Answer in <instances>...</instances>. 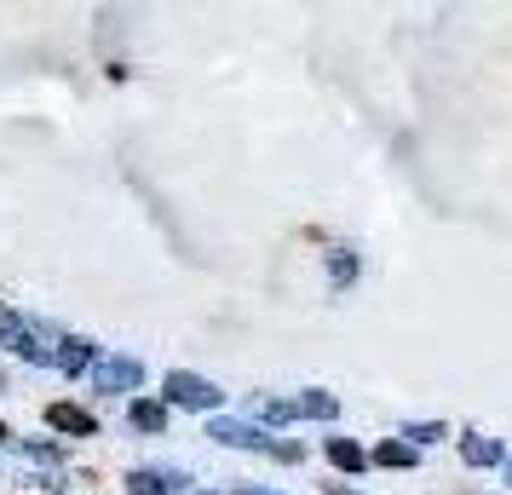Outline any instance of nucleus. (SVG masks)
<instances>
[{
    "label": "nucleus",
    "mask_w": 512,
    "mask_h": 495,
    "mask_svg": "<svg viewBox=\"0 0 512 495\" xmlns=\"http://www.w3.org/2000/svg\"><path fill=\"white\" fill-rule=\"evenodd\" d=\"M461 461H466V467H501V461H507V449L495 444V438H484V432H466V438H461Z\"/></svg>",
    "instance_id": "obj_6"
},
{
    "label": "nucleus",
    "mask_w": 512,
    "mask_h": 495,
    "mask_svg": "<svg viewBox=\"0 0 512 495\" xmlns=\"http://www.w3.org/2000/svg\"><path fill=\"white\" fill-rule=\"evenodd\" d=\"M294 409H300L305 421H334V415H340L334 392H300V398H294Z\"/></svg>",
    "instance_id": "obj_10"
},
{
    "label": "nucleus",
    "mask_w": 512,
    "mask_h": 495,
    "mask_svg": "<svg viewBox=\"0 0 512 495\" xmlns=\"http://www.w3.org/2000/svg\"><path fill=\"white\" fill-rule=\"evenodd\" d=\"M179 472H156V467H139V472H127V490L133 495H179Z\"/></svg>",
    "instance_id": "obj_5"
},
{
    "label": "nucleus",
    "mask_w": 512,
    "mask_h": 495,
    "mask_svg": "<svg viewBox=\"0 0 512 495\" xmlns=\"http://www.w3.org/2000/svg\"><path fill=\"white\" fill-rule=\"evenodd\" d=\"M323 455H328V467H340V472H363L369 467V449L351 444V438H323Z\"/></svg>",
    "instance_id": "obj_7"
},
{
    "label": "nucleus",
    "mask_w": 512,
    "mask_h": 495,
    "mask_svg": "<svg viewBox=\"0 0 512 495\" xmlns=\"http://www.w3.org/2000/svg\"><path fill=\"white\" fill-rule=\"evenodd\" d=\"M501 472H507V490H512V455H507V461H501Z\"/></svg>",
    "instance_id": "obj_18"
},
{
    "label": "nucleus",
    "mask_w": 512,
    "mask_h": 495,
    "mask_svg": "<svg viewBox=\"0 0 512 495\" xmlns=\"http://www.w3.org/2000/svg\"><path fill=\"white\" fill-rule=\"evenodd\" d=\"M162 392H167L173 409H219V403H225V392H219L213 380L190 375V369H173V375L162 380Z\"/></svg>",
    "instance_id": "obj_1"
},
{
    "label": "nucleus",
    "mask_w": 512,
    "mask_h": 495,
    "mask_svg": "<svg viewBox=\"0 0 512 495\" xmlns=\"http://www.w3.org/2000/svg\"><path fill=\"white\" fill-rule=\"evenodd\" d=\"M259 415L271 426H288V421H300V409H294V398H259Z\"/></svg>",
    "instance_id": "obj_13"
},
{
    "label": "nucleus",
    "mask_w": 512,
    "mask_h": 495,
    "mask_svg": "<svg viewBox=\"0 0 512 495\" xmlns=\"http://www.w3.org/2000/svg\"><path fill=\"white\" fill-rule=\"evenodd\" d=\"M236 495H277V490H259V484H242Z\"/></svg>",
    "instance_id": "obj_16"
},
{
    "label": "nucleus",
    "mask_w": 512,
    "mask_h": 495,
    "mask_svg": "<svg viewBox=\"0 0 512 495\" xmlns=\"http://www.w3.org/2000/svg\"><path fill=\"white\" fill-rule=\"evenodd\" d=\"M369 461H374V467H415L420 449H409L403 438H392V444H374V449H369Z\"/></svg>",
    "instance_id": "obj_9"
},
{
    "label": "nucleus",
    "mask_w": 512,
    "mask_h": 495,
    "mask_svg": "<svg viewBox=\"0 0 512 495\" xmlns=\"http://www.w3.org/2000/svg\"><path fill=\"white\" fill-rule=\"evenodd\" d=\"M208 438H213V444H225V449H259V455H271V449H277V438H265L254 421H236V415H213Z\"/></svg>",
    "instance_id": "obj_3"
},
{
    "label": "nucleus",
    "mask_w": 512,
    "mask_h": 495,
    "mask_svg": "<svg viewBox=\"0 0 512 495\" xmlns=\"http://www.w3.org/2000/svg\"><path fill=\"white\" fill-rule=\"evenodd\" d=\"M127 421L139 426V432H162V426H167V403H150V398H139L133 409H127Z\"/></svg>",
    "instance_id": "obj_11"
},
{
    "label": "nucleus",
    "mask_w": 512,
    "mask_h": 495,
    "mask_svg": "<svg viewBox=\"0 0 512 495\" xmlns=\"http://www.w3.org/2000/svg\"><path fill=\"white\" fill-rule=\"evenodd\" d=\"M93 340H58V352H52V363H58V369H64V375H81V369H93Z\"/></svg>",
    "instance_id": "obj_8"
},
{
    "label": "nucleus",
    "mask_w": 512,
    "mask_h": 495,
    "mask_svg": "<svg viewBox=\"0 0 512 495\" xmlns=\"http://www.w3.org/2000/svg\"><path fill=\"white\" fill-rule=\"evenodd\" d=\"M351 277H357V254H351V248H334V254H328V283L351 288Z\"/></svg>",
    "instance_id": "obj_12"
},
{
    "label": "nucleus",
    "mask_w": 512,
    "mask_h": 495,
    "mask_svg": "<svg viewBox=\"0 0 512 495\" xmlns=\"http://www.w3.org/2000/svg\"><path fill=\"white\" fill-rule=\"evenodd\" d=\"M12 438H18V432H6V421H0V444H12Z\"/></svg>",
    "instance_id": "obj_17"
},
{
    "label": "nucleus",
    "mask_w": 512,
    "mask_h": 495,
    "mask_svg": "<svg viewBox=\"0 0 512 495\" xmlns=\"http://www.w3.org/2000/svg\"><path fill=\"white\" fill-rule=\"evenodd\" d=\"M190 495H213V490H190Z\"/></svg>",
    "instance_id": "obj_19"
},
{
    "label": "nucleus",
    "mask_w": 512,
    "mask_h": 495,
    "mask_svg": "<svg viewBox=\"0 0 512 495\" xmlns=\"http://www.w3.org/2000/svg\"><path fill=\"white\" fill-rule=\"evenodd\" d=\"M0 392H6V380H0Z\"/></svg>",
    "instance_id": "obj_20"
},
{
    "label": "nucleus",
    "mask_w": 512,
    "mask_h": 495,
    "mask_svg": "<svg viewBox=\"0 0 512 495\" xmlns=\"http://www.w3.org/2000/svg\"><path fill=\"white\" fill-rule=\"evenodd\" d=\"M323 495H357V490H346V484H323Z\"/></svg>",
    "instance_id": "obj_15"
},
{
    "label": "nucleus",
    "mask_w": 512,
    "mask_h": 495,
    "mask_svg": "<svg viewBox=\"0 0 512 495\" xmlns=\"http://www.w3.org/2000/svg\"><path fill=\"white\" fill-rule=\"evenodd\" d=\"M47 426L64 438H98V415H87L81 403H47Z\"/></svg>",
    "instance_id": "obj_4"
},
{
    "label": "nucleus",
    "mask_w": 512,
    "mask_h": 495,
    "mask_svg": "<svg viewBox=\"0 0 512 495\" xmlns=\"http://www.w3.org/2000/svg\"><path fill=\"white\" fill-rule=\"evenodd\" d=\"M144 386V363L139 357H98L93 363V392L121 398V392H139Z\"/></svg>",
    "instance_id": "obj_2"
},
{
    "label": "nucleus",
    "mask_w": 512,
    "mask_h": 495,
    "mask_svg": "<svg viewBox=\"0 0 512 495\" xmlns=\"http://www.w3.org/2000/svg\"><path fill=\"white\" fill-rule=\"evenodd\" d=\"M443 438V421H415V426H403V444L409 449H426V444H438Z\"/></svg>",
    "instance_id": "obj_14"
}]
</instances>
